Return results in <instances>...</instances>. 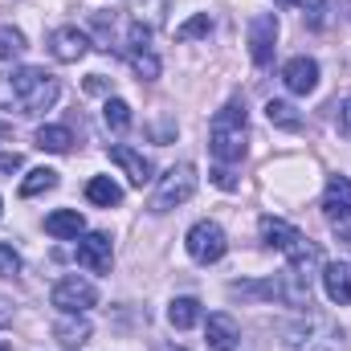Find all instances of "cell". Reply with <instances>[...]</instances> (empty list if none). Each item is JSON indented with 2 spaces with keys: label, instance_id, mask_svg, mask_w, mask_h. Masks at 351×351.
<instances>
[{
  "label": "cell",
  "instance_id": "8",
  "mask_svg": "<svg viewBox=\"0 0 351 351\" xmlns=\"http://www.w3.org/2000/svg\"><path fill=\"white\" fill-rule=\"evenodd\" d=\"M278 49V16L274 12H258L250 21V58L254 66H269Z\"/></svg>",
  "mask_w": 351,
  "mask_h": 351
},
{
  "label": "cell",
  "instance_id": "12",
  "mask_svg": "<svg viewBox=\"0 0 351 351\" xmlns=\"http://www.w3.org/2000/svg\"><path fill=\"white\" fill-rule=\"evenodd\" d=\"M282 86L290 94H315L319 90V62L315 58H290L282 66Z\"/></svg>",
  "mask_w": 351,
  "mask_h": 351
},
{
  "label": "cell",
  "instance_id": "34",
  "mask_svg": "<svg viewBox=\"0 0 351 351\" xmlns=\"http://www.w3.org/2000/svg\"><path fill=\"white\" fill-rule=\"evenodd\" d=\"M156 351H188V348H180V343H160Z\"/></svg>",
  "mask_w": 351,
  "mask_h": 351
},
{
  "label": "cell",
  "instance_id": "17",
  "mask_svg": "<svg viewBox=\"0 0 351 351\" xmlns=\"http://www.w3.org/2000/svg\"><path fill=\"white\" fill-rule=\"evenodd\" d=\"M265 119L278 131H302V110L294 102H286V98H269L265 102Z\"/></svg>",
  "mask_w": 351,
  "mask_h": 351
},
{
  "label": "cell",
  "instance_id": "28",
  "mask_svg": "<svg viewBox=\"0 0 351 351\" xmlns=\"http://www.w3.org/2000/svg\"><path fill=\"white\" fill-rule=\"evenodd\" d=\"M335 110H339V131H343V135L351 139V94L343 98V102H339V106H335Z\"/></svg>",
  "mask_w": 351,
  "mask_h": 351
},
{
  "label": "cell",
  "instance_id": "16",
  "mask_svg": "<svg viewBox=\"0 0 351 351\" xmlns=\"http://www.w3.org/2000/svg\"><path fill=\"white\" fill-rule=\"evenodd\" d=\"M45 233L58 237V241H78L86 233V221H82L78 208H58V213L45 217Z\"/></svg>",
  "mask_w": 351,
  "mask_h": 351
},
{
  "label": "cell",
  "instance_id": "23",
  "mask_svg": "<svg viewBox=\"0 0 351 351\" xmlns=\"http://www.w3.org/2000/svg\"><path fill=\"white\" fill-rule=\"evenodd\" d=\"M25 49H29L25 33H21L16 25H0V62H12V58H21Z\"/></svg>",
  "mask_w": 351,
  "mask_h": 351
},
{
  "label": "cell",
  "instance_id": "14",
  "mask_svg": "<svg viewBox=\"0 0 351 351\" xmlns=\"http://www.w3.org/2000/svg\"><path fill=\"white\" fill-rule=\"evenodd\" d=\"M323 213H327L335 225L351 221V180L348 176H331V180H327V188H323Z\"/></svg>",
  "mask_w": 351,
  "mask_h": 351
},
{
  "label": "cell",
  "instance_id": "1",
  "mask_svg": "<svg viewBox=\"0 0 351 351\" xmlns=\"http://www.w3.org/2000/svg\"><path fill=\"white\" fill-rule=\"evenodd\" d=\"M58 98H62V82H58L49 70L21 66V70L0 74V106H4V110H16V114L37 119V114H45Z\"/></svg>",
  "mask_w": 351,
  "mask_h": 351
},
{
  "label": "cell",
  "instance_id": "30",
  "mask_svg": "<svg viewBox=\"0 0 351 351\" xmlns=\"http://www.w3.org/2000/svg\"><path fill=\"white\" fill-rule=\"evenodd\" d=\"M0 172H21V156H0Z\"/></svg>",
  "mask_w": 351,
  "mask_h": 351
},
{
  "label": "cell",
  "instance_id": "7",
  "mask_svg": "<svg viewBox=\"0 0 351 351\" xmlns=\"http://www.w3.org/2000/svg\"><path fill=\"white\" fill-rule=\"evenodd\" d=\"M74 258H78V265L90 269V274H110V262H114L110 233H82V237H78Z\"/></svg>",
  "mask_w": 351,
  "mask_h": 351
},
{
  "label": "cell",
  "instance_id": "18",
  "mask_svg": "<svg viewBox=\"0 0 351 351\" xmlns=\"http://www.w3.org/2000/svg\"><path fill=\"white\" fill-rule=\"evenodd\" d=\"M53 335H58V339H62L66 348H82V343H90L94 327H90V319H86V315H66V319H58Z\"/></svg>",
  "mask_w": 351,
  "mask_h": 351
},
{
  "label": "cell",
  "instance_id": "29",
  "mask_svg": "<svg viewBox=\"0 0 351 351\" xmlns=\"http://www.w3.org/2000/svg\"><path fill=\"white\" fill-rule=\"evenodd\" d=\"M213 184H217V188H225V192H233V188H237V180L229 176V168H217V172H213Z\"/></svg>",
  "mask_w": 351,
  "mask_h": 351
},
{
  "label": "cell",
  "instance_id": "2",
  "mask_svg": "<svg viewBox=\"0 0 351 351\" xmlns=\"http://www.w3.org/2000/svg\"><path fill=\"white\" fill-rule=\"evenodd\" d=\"M208 152H213V160L221 168L245 160V152H250V143H245V102L233 98V102H225L213 114V123H208Z\"/></svg>",
  "mask_w": 351,
  "mask_h": 351
},
{
  "label": "cell",
  "instance_id": "24",
  "mask_svg": "<svg viewBox=\"0 0 351 351\" xmlns=\"http://www.w3.org/2000/svg\"><path fill=\"white\" fill-rule=\"evenodd\" d=\"M131 70H135L143 82H156L164 66H160V58H156V53H152V45H147V49H131Z\"/></svg>",
  "mask_w": 351,
  "mask_h": 351
},
{
  "label": "cell",
  "instance_id": "5",
  "mask_svg": "<svg viewBox=\"0 0 351 351\" xmlns=\"http://www.w3.org/2000/svg\"><path fill=\"white\" fill-rule=\"evenodd\" d=\"M184 250H188V258L200 265H213L225 258V250H229V237H225V229L217 225V221H196L192 229H188V237H184Z\"/></svg>",
  "mask_w": 351,
  "mask_h": 351
},
{
  "label": "cell",
  "instance_id": "19",
  "mask_svg": "<svg viewBox=\"0 0 351 351\" xmlns=\"http://www.w3.org/2000/svg\"><path fill=\"white\" fill-rule=\"evenodd\" d=\"M33 143H37L41 152H53V156H66V152L74 147V135H70V127H58V123H49V127H37V135H33Z\"/></svg>",
  "mask_w": 351,
  "mask_h": 351
},
{
  "label": "cell",
  "instance_id": "31",
  "mask_svg": "<svg viewBox=\"0 0 351 351\" xmlns=\"http://www.w3.org/2000/svg\"><path fill=\"white\" fill-rule=\"evenodd\" d=\"M8 323H12V302L0 298V327H8Z\"/></svg>",
  "mask_w": 351,
  "mask_h": 351
},
{
  "label": "cell",
  "instance_id": "3",
  "mask_svg": "<svg viewBox=\"0 0 351 351\" xmlns=\"http://www.w3.org/2000/svg\"><path fill=\"white\" fill-rule=\"evenodd\" d=\"M282 343H286V351H343L348 348V331H343L331 315L306 311L298 323L286 327Z\"/></svg>",
  "mask_w": 351,
  "mask_h": 351
},
{
  "label": "cell",
  "instance_id": "21",
  "mask_svg": "<svg viewBox=\"0 0 351 351\" xmlns=\"http://www.w3.org/2000/svg\"><path fill=\"white\" fill-rule=\"evenodd\" d=\"M200 319H204V311H200L196 298H172V306H168V323H172L176 331H188V327H196Z\"/></svg>",
  "mask_w": 351,
  "mask_h": 351
},
{
  "label": "cell",
  "instance_id": "35",
  "mask_svg": "<svg viewBox=\"0 0 351 351\" xmlns=\"http://www.w3.org/2000/svg\"><path fill=\"white\" fill-rule=\"evenodd\" d=\"M8 135H12V127H8V123H0V139H8Z\"/></svg>",
  "mask_w": 351,
  "mask_h": 351
},
{
  "label": "cell",
  "instance_id": "15",
  "mask_svg": "<svg viewBox=\"0 0 351 351\" xmlns=\"http://www.w3.org/2000/svg\"><path fill=\"white\" fill-rule=\"evenodd\" d=\"M323 290L335 306H348L351 302V262H327L323 265Z\"/></svg>",
  "mask_w": 351,
  "mask_h": 351
},
{
  "label": "cell",
  "instance_id": "4",
  "mask_svg": "<svg viewBox=\"0 0 351 351\" xmlns=\"http://www.w3.org/2000/svg\"><path fill=\"white\" fill-rule=\"evenodd\" d=\"M196 184H200V176L192 164H176L168 172L156 180V192H152V213H172L180 204H188L192 196H196Z\"/></svg>",
  "mask_w": 351,
  "mask_h": 351
},
{
  "label": "cell",
  "instance_id": "22",
  "mask_svg": "<svg viewBox=\"0 0 351 351\" xmlns=\"http://www.w3.org/2000/svg\"><path fill=\"white\" fill-rule=\"evenodd\" d=\"M58 188V172L53 168H33V172L21 180V196L25 200H33V196H41V192H53Z\"/></svg>",
  "mask_w": 351,
  "mask_h": 351
},
{
  "label": "cell",
  "instance_id": "6",
  "mask_svg": "<svg viewBox=\"0 0 351 351\" xmlns=\"http://www.w3.org/2000/svg\"><path fill=\"white\" fill-rule=\"evenodd\" d=\"M49 302H53L62 315H86L90 306L98 302V290H94V282L82 278V274H66V278L53 286Z\"/></svg>",
  "mask_w": 351,
  "mask_h": 351
},
{
  "label": "cell",
  "instance_id": "13",
  "mask_svg": "<svg viewBox=\"0 0 351 351\" xmlns=\"http://www.w3.org/2000/svg\"><path fill=\"white\" fill-rule=\"evenodd\" d=\"M204 343H208V351H233L237 343H241V327H237V319L225 315V311L208 315V323H204Z\"/></svg>",
  "mask_w": 351,
  "mask_h": 351
},
{
  "label": "cell",
  "instance_id": "32",
  "mask_svg": "<svg viewBox=\"0 0 351 351\" xmlns=\"http://www.w3.org/2000/svg\"><path fill=\"white\" fill-rule=\"evenodd\" d=\"M86 90H90V94H102V90H106L102 74H90V78H86Z\"/></svg>",
  "mask_w": 351,
  "mask_h": 351
},
{
  "label": "cell",
  "instance_id": "11",
  "mask_svg": "<svg viewBox=\"0 0 351 351\" xmlns=\"http://www.w3.org/2000/svg\"><path fill=\"white\" fill-rule=\"evenodd\" d=\"M258 233H262V241L269 250H278V254H294L306 237L290 225V221H282V217H262L258 221Z\"/></svg>",
  "mask_w": 351,
  "mask_h": 351
},
{
  "label": "cell",
  "instance_id": "20",
  "mask_svg": "<svg viewBox=\"0 0 351 351\" xmlns=\"http://www.w3.org/2000/svg\"><path fill=\"white\" fill-rule=\"evenodd\" d=\"M86 200L98 204V208H114V204H123V188H119L110 176H94L86 184Z\"/></svg>",
  "mask_w": 351,
  "mask_h": 351
},
{
  "label": "cell",
  "instance_id": "25",
  "mask_svg": "<svg viewBox=\"0 0 351 351\" xmlns=\"http://www.w3.org/2000/svg\"><path fill=\"white\" fill-rule=\"evenodd\" d=\"M102 119H106V127H110V131H127V127H131V106H127L123 98H106Z\"/></svg>",
  "mask_w": 351,
  "mask_h": 351
},
{
  "label": "cell",
  "instance_id": "36",
  "mask_svg": "<svg viewBox=\"0 0 351 351\" xmlns=\"http://www.w3.org/2000/svg\"><path fill=\"white\" fill-rule=\"evenodd\" d=\"M0 351H12V348H8V343H0Z\"/></svg>",
  "mask_w": 351,
  "mask_h": 351
},
{
  "label": "cell",
  "instance_id": "9",
  "mask_svg": "<svg viewBox=\"0 0 351 351\" xmlns=\"http://www.w3.org/2000/svg\"><path fill=\"white\" fill-rule=\"evenodd\" d=\"M90 49V37L78 29V25H62V29H53L49 33V53H53V62H82Z\"/></svg>",
  "mask_w": 351,
  "mask_h": 351
},
{
  "label": "cell",
  "instance_id": "26",
  "mask_svg": "<svg viewBox=\"0 0 351 351\" xmlns=\"http://www.w3.org/2000/svg\"><path fill=\"white\" fill-rule=\"evenodd\" d=\"M208 33H213V16L208 12H196L192 21H184L176 29V41H196V37H208Z\"/></svg>",
  "mask_w": 351,
  "mask_h": 351
},
{
  "label": "cell",
  "instance_id": "33",
  "mask_svg": "<svg viewBox=\"0 0 351 351\" xmlns=\"http://www.w3.org/2000/svg\"><path fill=\"white\" fill-rule=\"evenodd\" d=\"M278 4H286V8H306L311 0H278Z\"/></svg>",
  "mask_w": 351,
  "mask_h": 351
},
{
  "label": "cell",
  "instance_id": "27",
  "mask_svg": "<svg viewBox=\"0 0 351 351\" xmlns=\"http://www.w3.org/2000/svg\"><path fill=\"white\" fill-rule=\"evenodd\" d=\"M21 274V258L12 245H0V278H16Z\"/></svg>",
  "mask_w": 351,
  "mask_h": 351
},
{
  "label": "cell",
  "instance_id": "10",
  "mask_svg": "<svg viewBox=\"0 0 351 351\" xmlns=\"http://www.w3.org/2000/svg\"><path fill=\"white\" fill-rule=\"evenodd\" d=\"M110 164H119V168H123V176H127L135 188H143V184H152V180H156L152 160H147L143 152L127 147V143H114V147H110Z\"/></svg>",
  "mask_w": 351,
  "mask_h": 351
},
{
  "label": "cell",
  "instance_id": "37",
  "mask_svg": "<svg viewBox=\"0 0 351 351\" xmlns=\"http://www.w3.org/2000/svg\"><path fill=\"white\" fill-rule=\"evenodd\" d=\"M0 213H4V204H0Z\"/></svg>",
  "mask_w": 351,
  "mask_h": 351
}]
</instances>
